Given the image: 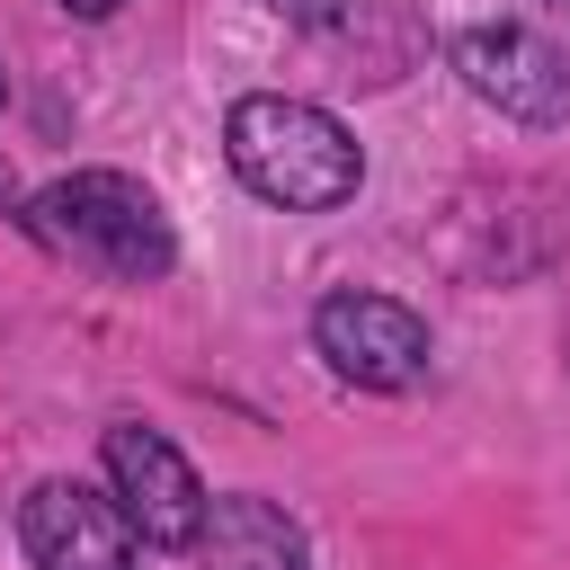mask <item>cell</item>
Returning a JSON list of instances; mask_svg holds the SVG:
<instances>
[{
    "mask_svg": "<svg viewBox=\"0 0 570 570\" xmlns=\"http://www.w3.org/2000/svg\"><path fill=\"white\" fill-rule=\"evenodd\" d=\"M223 160H232V178H240L258 205H276V214H330V205H347V196L365 187L356 134H347L330 107L285 98V89L232 98V116H223Z\"/></svg>",
    "mask_w": 570,
    "mask_h": 570,
    "instance_id": "cell-1",
    "label": "cell"
},
{
    "mask_svg": "<svg viewBox=\"0 0 570 570\" xmlns=\"http://www.w3.org/2000/svg\"><path fill=\"white\" fill-rule=\"evenodd\" d=\"M18 223L36 232V249H53L107 285H160L178 267V232H169L160 196L125 169H71V178L36 187Z\"/></svg>",
    "mask_w": 570,
    "mask_h": 570,
    "instance_id": "cell-2",
    "label": "cell"
},
{
    "mask_svg": "<svg viewBox=\"0 0 570 570\" xmlns=\"http://www.w3.org/2000/svg\"><path fill=\"white\" fill-rule=\"evenodd\" d=\"M445 62H454L463 89H472L481 107H499L508 125H534V134L570 125V53H561L552 36H534V27H463V36L445 45Z\"/></svg>",
    "mask_w": 570,
    "mask_h": 570,
    "instance_id": "cell-3",
    "label": "cell"
},
{
    "mask_svg": "<svg viewBox=\"0 0 570 570\" xmlns=\"http://www.w3.org/2000/svg\"><path fill=\"white\" fill-rule=\"evenodd\" d=\"M312 347H321V365L338 374V383H356V392H410L419 374H428V321L410 312V303H392V294H321V312H312Z\"/></svg>",
    "mask_w": 570,
    "mask_h": 570,
    "instance_id": "cell-4",
    "label": "cell"
},
{
    "mask_svg": "<svg viewBox=\"0 0 570 570\" xmlns=\"http://www.w3.org/2000/svg\"><path fill=\"white\" fill-rule=\"evenodd\" d=\"M107 481H116V508L142 543L160 552H196V525H205V481L196 463L160 436V428H107Z\"/></svg>",
    "mask_w": 570,
    "mask_h": 570,
    "instance_id": "cell-5",
    "label": "cell"
},
{
    "mask_svg": "<svg viewBox=\"0 0 570 570\" xmlns=\"http://www.w3.org/2000/svg\"><path fill=\"white\" fill-rule=\"evenodd\" d=\"M18 543L36 570H134V525L89 481H36L18 499Z\"/></svg>",
    "mask_w": 570,
    "mask_h": 570,
    "instance_id": "cell-6",
    "label": "cell"
},
{
    "mask_svg": "<svg viewBox=\"0 0 570 570\" xmlns=\"http://www.w3.org/2000/svg\"><path fill=\"white\" fill-rule=\"evenodd\" d=\"M196 561H205V570H312V543H303V525H294L276 499L223 490V499H205Z\"/></svg>",
    "mask_w": 570,
    "mask_h": 570,
    "instance_id": "cell-7",
    "label": "cell"
},
{
    "mask_svg": "<svg viewBox=\"0 0 570 570\" xmlns=\"http://www.w3.org/2000/svg\"><path fill=\"white\" fill-rule=\"evenodd\" d=\"M267 9H276V18H294V27H312V36H330L347 0H267Z\"/></svg>",
    "mask_w": 570,
    "mask_h": 570,
    "instance_id": "cell-8",
    "label": "cell"
},
{
    "mask_svg": "<svg viewBox=\"0 0 570 570\" xmlns=\"http://www.w3.org/2000/svg\"><path fill=\"white\" fill-rule=\"evenodd\" d=\"M53 9H71V18H116L125 0H53Z\"/></svg>",
    "mask_w": 570,
    "mask_h": 570,
    "instance_id": "cell-9",
    "label": "cell"
},
{
    "mask_svg": "<svg viewBox=\"0 0 570 570\" xmlns=\"http://www.w3.org/2000/svg\"><path fill=\"white\" fill-rule=\"evenodd\" d=\"M0 98H9V80H0Z\"/></svg>",
    "mask_w": 570,
    "mask_h": 570,
    "instance_id": "cell-10",
    "label": "cell"
},
{
    "mask_svg": "<svg viewBox=\"0 0 570 570\" xmlns=\"http://www.w3.org/2000/svg\"><path fill=\"white\" fill-rule=\"evenodd\" d=\"M552 9H570V0H552Z\"/></svg>",
    "mask_w": 570,
    "mask_h": 570,
    "instance_id": "cell-11",
    "label": "cell"
},
{
    "mask_svg": "<svg viewBox=\"0 0 570 570\" xmlns=\"http://www.w3.org/2000/svg\"><path fill=\"white\" fill-rule=\"evenodd\" d=\"M0 187H9V178H0Z\"/></svg>",
    "mask_w": 570,
    "mask_h": 570,
    "instance_id": "cell-12",
    "label": "cell"
}]
</instances>
